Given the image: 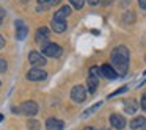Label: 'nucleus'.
I'll use <instances>...</instances> for the list:
<instances>
[{
	"mask_svg": "<svg viewBox=\"0 0 146 130\" xmlns=\"http://www.w3.org/2000/svg\"><path fill=\"white\" fill-rule=\"evenodd\" d=\"M111 66L121 77L127 74L129 69V49L126 46H118L111 50Z\"/></svg>",
	"mask_w": 146,
	"mask_h": 130,
	"instance_id": "f257e3e1",
	"label": "nucleus"
},
{
	"mask_svg": "<svg viewBox=\"0 0 146 130\" xmlns=\"http://www.w3.org/2000/svg\"><path fill=\"white\" fill-rule=\"evenodd\" d=\"M71 99L76 104H82L86 100V88L83 85H76L71 89Z\"/></svg>",
	"mask_w": 146,
	"mask_h": 130,
	"instance_id": "f03ea898",
	"label": "nucleus"
},
{
	"mask_svg": "<svg viewBox=\"0 0 146 130\" xmlns=\"http://www.w3.org/2000/svg\"><path fill=\"white\" fill-rule=\"evenodd\" d=\"M38 111H39L38 104L33 102V100H27V102H24V104L19 107V113L21 114H25V116H29V117L35 116Z\"/></svg>",
	"mask_w": 146,
	"mask_h": 130,
	"instance_id": "7ed1b4c3",
	"label": "nucleus"
},
{
	"mask_svg": "<svg viewBox=\"0 0 146 130\" xmlns=\"http://www.w3.org/2000/svg\"><path fill=\"white\" fill-rule=\"evenodd\" d=\"M61 52H63V49L58 44H55V42H47L46 46H42V55H44V57L57 58L61 55Z\"/></svg>",
	"mask_w": 146,
	"mask_h": 130,
	"instance_id": "20e7f679",
	"label": "nucleus"
},
{
	"mask_svg": "<svg viewBox=\"0 0 146 130\" xmlns=\"http://www.w3.org/2000/svg\"><path fill=\"white\" fill-rule=\"evenodd\" d=\"M46 79H47V72L39 67H32L27 72V80H30V82H42Z\"/></svg>",
	"mask_w": 146,
	"mask_h": 130,
	"instance_id": "39448f33",
	"label": "nucleus"
},
{
	"mask_svg": "<svg viewBox=\"0 0 146 130\" xmlns=\"http://www.w3.org/2000/svg\"><path fill=\"white\" fill-rule=\"evenodd\" d=\"M29 61L30 64H32L33 67H41L44 66L47 61H46V57L42 53H39V52H30L29 53Z\"/></svg>",
	"mask_w": 146,
	"mask_h": 130,
	"instance_id": "423d86ee",
	"label": "nucleus"
},
{
	"mask_svg": "<svg viewBox=\"0 0 146 130\" xmlns=\"http://www.w3.org/2000/svg\"><path fill=\"white\" fill-rule=\"evenodd\" d=\"M101 74L108 80H115V79H118V75H119L111 64H102L101 66Z\"/></svg>",
	"mask_w": 146,
	"mask_h": 130,
	"instance_id": "0eeeda50",
	"label": "nucleus"
},
{
	"mask_svg": "<svg viewBox=\"0 0 146 130\" xmlns=\"http://www.w3.org/2000/svg\"><path fill=\"white\" fill-rule=\"evenodd\" d=\"M46 129L47 130H63L64 122L61 119H57V117H49L46 121Z\"/></svg>",
	"mask_w": 146,
	"mask_h": 130,
	"instance_id": "6e6552de",
	"label": "nucleus"
},
{
	"mask_svg": "<svg viewBox=\"0 0 146 130\" xmlns=\"http://www.w3.org/2000/svg\"><path fill=\"white\" fill-rule=\"evenodd\" d=\"M27 35H29L27 25L22 22V20H16V38L19 39V41H24V39L27 38Z\"/></svg>",
	"mask_w": 146,
	"mask_h": 130,
	"instance_id": "1a4fd4ad",
	"label": "nucleus"
},
{
	"mask_svg": "<svg viewBox=\"0 0 146 130\" xmlns=\"http://www.w3.org/2000/svg\"><path fill=\"white\" fill-rule=\"evenodd\" d=\"M110 124H111V127H115V129L123 130L124 127H126V119H124L121 114H111L110 116Z\"/></svg>",
	"mask_w": 146,
	"mask_h": 130,
	"instance_id": "9d476101",
	"label": "nucleus"
},
{
	"mask_svg": "<svg viewBox=\"0 0 146 130\" xmlns=\"http://www.w3.org/2000/svg\"><path fill=\"white\" fill-rule=\"evenodd\" d=\"M47 38H49V28L47 27H39L38 30H36V42L38 44H42L44 42V46H46V41H47Z\"/></svg>",
	"mask_w": 146,
	"mask_h": 130,
	"instance_id": "9b49d317",
	"label": "nucleus"
},
{
	"mask_svg": "<svg viewBox=\"0 0 146 130\" xmlns=\"http://www.w3.org/2000/svg\"><path fill=\"white\" fill-rule=\"evenodd\" d=\"M50 27L55 33H63L66 30V20H58V19H54L52 17V22H50Z\"/></svg>",
	"mask_w": 146,
	"mask_h": 130,
	"instance_id": "f8f14e48",
	"label": "nucleus"
},
{
	"mask_svg": "<svg viewBox=\"0 0 146 130\" xmlns=\"http://www.w3.org/2000/svg\"><path fill=\"white\" fill-rule=\"evenodd\" d=\"M98 77L96 75H91L90 74L88 79H86V89H88V92H91V94H94L96 89H98Z\"/></svg>",
	"mask_w": 146,
	"mask_h": 130,
	"instance_id": "ddd939ff",
	"label": "nucleus"
},
{
	"mask_svg": "<svg viewBox=\"0 0 146 130\" xmlns=\"http://www.w3.org/2000/svg\"><path fill=\"white\" fill-rule=\"evenodd\" d=\"M130 129L133 130H138V129H143V127H146V117L145 116H137L133 117L132 121H130Z\"/></svg>",
	"mask_w": 146,
	"mask_h": 130,
	"instance_id": "4468645a",
	"label": "nucleus"
},
{
	"mask_svg": "<svg viewBox=\"0 0 146 130\" xmlns=\"http://www.w3.org/2000/svg\"><path fill=\"white\" fill-rule=\"evenodd\" d=\"M71 14V7H68V5H64V7H61L60 10L57 11V13L54 14V19H58V20H66V17Z\"/></svg>",
	"mask_w": 146,
	"mask_h": 130,
	"instance_id": "2eb2a0df",
	"label": "nucleus"
},
{
	"mask_svg": "<svg viewBox=\"0 0 146 130\" xmlns=\"http://www.w3.org/2000/svg\"><path fill=\"white\" fill-rule=\"evenodd\" d=\"M137 108H138V105H137V102L133 100V99H126L124 100V111L129 114H133L137 111Z\"/></svg>",
	"mask_w": 146,
	"mask_h": 130,
	"instance_id": "dca6fc26",
	"label": "nucleus"
},
{
	"mask_svg": "<svg viewBox=\"0 0 146 130\" xmlns=\"http://www.w3.org/2000/svg\"><path fill=\"white\" fill-rule=\"evenodd\" d=\"M133 20H135V13H133V11H126V13L123 14V22L124 24H133Z\"/></svg>",
	"mask_w": 146,
	"mask_h": 130,
	"instance_id": "f3484780",
	"label": "nucleus"
},
{
	"mask_svg": "<svg viewBox=\"0 0 146 130\" xmlns=\"http://www.w3.org/2000/svg\"><path fill=\"white\" fill-rule=\"evenodd\" d=\"M27 127H29V130H38L39 129V122L35 119H30L29 122H27Z\"/></svg>",
	"mask_w": 146,
	"mask_h": 130,
	"instance_id": "a211bd4d",
	"label": "nucleus"
},
{
	"mask_svg": "<svg viewBox=\"0 0 146 130\" xmlns=\"http://www.w3.org/2000/svg\"><path fill=\"white\" fill-rule=\"evenodd\" d=\"M71 5H72L74 8H77V10H80V8H83V5H85L86 0H69Z\"/></svg>",
	"mask_w": 146,
	"mask_h": 130,
	"instance_id": "6ab92c4d",
	"label": "nucleus"
},
{
	"mask_svg": "<svg viewBox=\"0 0 146 130\" xmlns=\"http://www.w3.org/2000/svg\"><path fill=\"white\" fill-rule=\"evenodd\" d=\"M99 107H101V102H98V104H96V105H93V107H91V108H88V110H86V111H85V113H83V114H82V117H86V116H88V114H91V113H93V111H94V110H96V108H99Z\"/></svg>",
	"mask_w": 146,
	"mask_h": 130,
	"instance_id": "aec40b11",
	"label": "nucleus"
},
{
	"mask_svg": "<svg viewBox=\"0 0 146 130\" xmlns=\"http://www.w3.org/2000/svg\"><path fill=\"white\" fill-rule=\"evenodd\" d=\"M7 69H8V63L3 60V58H0V74L7 72Z\"/></svg>",
	"mask_w": 146,
	"mask_h": 130,
	"instance_id": "412c9836",
	"label": "nucleus"
},
{
	"mask_svg": "<svg viewBox=\"0 0 146 130\" xmlns=\"http://www.w3.org/2000/svg\"><path fill=\"white\" fill-rule=\"evenodd\" d=\"M99 72H101V67H96V66H91V67H90V74H91V75H96V77H98Z\"/></svg>",
	"mask_w": 146,
	"mask_h": 130,
	"instance_id": "4be33fe9",
	"label": "nucleus"
},
{
	"mask_svg": "<svg viewBox=\"0 0 146 130\" xmlns=\"http://www.w3.org/2000/svg\"><path fill=\"white\" fill-rule=\"evenodd\" d=\"M124 91H127V86H123V88H119V89H116V91H113L108 97H113V96H118V94H121V92H124Z\"/></svg>",
	"mask_w": 146,
	"mask_h": 130,
	"instance_id": "5701e85b",
	"label": "nucleus"
},
{
	"mask_svg": "<svg viewBox=\"0 0 146 130\" xmlns=\"http://www.w3.org/2000/svg\"><path fill=\"white\" fill-rule=\"evenodd\" d=\"M140 105H141V108L146 111V92L141 96V102H140Z\"/></svg>",
	"mask_w": 146,
	"mask_h": 130,
	"instance_id": "b1692460",
	"label": "nucleus"
},
{
	"mask_svg": "<svg viewBox=\"0 0 146 130\" xmlns=\"http://www.w3.org/2000/svg\"><path fill=\"white\" fill-rule=\"evenodd\" d=\"M39 5H46V7H49V5L54 3V0H38Z\"/></svg>",
	"mask_w": 146,
	"mask_h": 130,
	"instance_id": "393cba45",
	"label": "nucleus"
},
{
	"mask_svg": "<svg viewBox=\"0 0 146 130\" xmlns=\"http://www.w3.org/2000/svg\"><path fill=\"white\" fill-rule=\"evenodd\" d=\"M111 3H113V0H101V5H104V7H108Z\"/></svg>",
	"mask_w": 146,
	"mask_h": 130,
	"instance_id": "a878e982",
	"label": "nucleus"
},
{
	"mask_svg": "<svg viewBox=\"0 0 146 130\" xmlns=\"http://www.w3.org/2000/svg\"><path fill=\"white\" fill-rule=\"evenodd\" d=\"M138 5L141 10H146V0H138Z\"/></svg>",
	"mask_w": 146,
	"mask_h": 130,
	"instance_id": "bb28decb",
	"label": "nucleus"
},
{
	"mask_svg": "<svg viewBox=\"0 0 146 130\" xmlns=\"http://www.w3.org/2000/svg\"><path fill=\"white\" fill-rule=\"evenodd\" d=\"M5 47V38L2 35H0V50H2V49Z\"/></svg>",
	"mask_w": 146,
	"mask_h": 130,
	"instance_id": "cd10ccee",
	"label": "nucleus"
},
{
	"mask_svg": "<svg viewBox=\"0 0 146 130\" xmlns=\"http://www.w3.org/2000/svg\"><path fill=\"white\" fill-rule=\"evenodd\" d=\"M90 5H98V3H101V0H86Z\"/></svg>",
	"mask_w": 146,
	"mask_h": 130,
	"instance_id": "c85d7f7f",
	"label": "nucleus"
},
{
	"mask_svg": "<svg viewBox=\"0 0 146 130\" xmlns=\"http://www.w3.org/2000/svg\"><path fill=\"white\" fill-rule=\"evenodd\" d=\"M119 2H121V7H127L130 3V0H119Z\"/></svg>",
	"mask_w": 146,
	"mask_h": 130,
	"instance_id": "c756f323",
	"label": "nucleus"
},
{
	"mask_svg": "<svg viewBox=\"0 0 146 130\" xmlns=\"http://www.w3.org/2000/svg\"><path fill=\"white\" fill-rule=\"evenodd\" d=\"M83 130H96V129H94V127H90V125H88V127H85Z\"/></svg>",
	"mask_w": 146,
	"mask_h": 130,
	"instance_id": "7c9ffc66",
	"label": "nucleus"
},
{
	"mask_svg": "<svg viewBox=\"0 0 146 130\" xmlns=\"http://www.w3.org/2000/svg\"><path fill=\"white\" fill-rule=\"evenodd\" d=\"M60 2H61V0H54V5H58Z\"/></svg>",
	"mask_w": 146,
	"mask_h": 130,
	"instance_id": "2f4dec72",
	"label": "nucleus"
},
{
	"mask_svg": "<svg viewBox=\"0 0 146 130\" xmlns=\"http://www.w3.org/2000/svg\"><path fill=\"white\" fill-rule=\"evenodd\" d=\"M2 121H3V114H0V122H2Z\"/></svg>",
	"mask_w": 146,
	"mask_h": 130,
	"instance_id": "473e14b6",
	"label": "nucleus"
},
{
	"mask_svg": "<svg viewBox=\"0 0 146 130\" xmlns=\"http://www.w3.org/2000/svg\"><path fill=\"white\" fill-rule=\"evenodd\" d=\"M2 17H3V16H0V25H2Z\"/></svg>",
	"mask_w": 146,
	"mask_h": 130,
	"instance_id": "72a5a7b5",
	"label": "nucleus"
},
{
	"mask_svg": "<svg viewBox=\"0 0 146 130\" xmlns=\"http://www.w3.org/2000/svg\"><path fill=\"white\" fill-rule=\"evenodd\" d=\"M0 85H2V82H0Z\"/></svg>",
	"mask_w": 146,
	"mask_h": 130,
	"instance_id": "f704fd0d",
	"label": "nucleus"
},
{
	"mask_svg": "<svg viewBox=\"0 0 146 130\" xmlns=\"http://www.w3.org/2000/svg\"><path fill=\"white\" fill-rule=\"evenodd\" d=\"M145 74H146V71H145Z\"/></svg>",
	"mask_w": 146,
	"mask_h": 130,
	"instance_id": "c9c22d12",
	"label": "nucleus"
}]
</instances>
